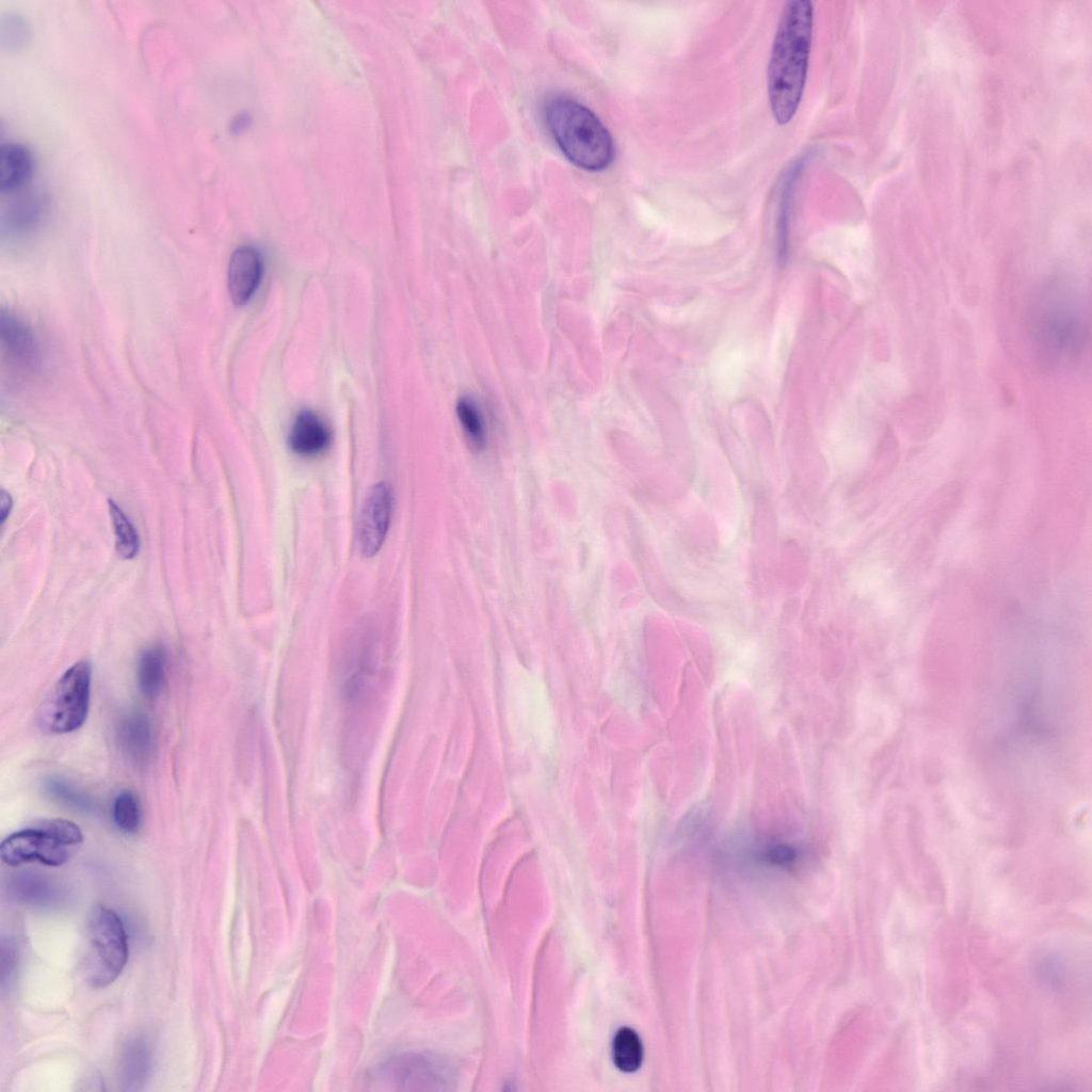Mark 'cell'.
Instances as JSON below:
<instances>
[{
  "label": "cell",
  "instance_id": "14",
  "mask_svg": "<svg viewBox=\"0 0 1092 1092\" xmlns=\"http://www.w3.org/2000/svg\"><path fill=\"white\" fill-rule=\"evenodd\" d=\"M34 160L30 149L16 142H9L0 148V190L12 193L21 189L31 179Z\"/></svg>",
  "mask_w": 1092,
  "mask_h": 1092
},
{
  "label": "cell",
  "instance_id": "21",
  "mask_svg": "<svg viewBox=\"0 0 1092 1092\" xmlns=\"http://www.w3.org/2000/svg\"><path fill=\"white\" fill-rule=\"evenodd\" d=\"M112 817L116 828L125 834H134L139 831L142 822L141 804L129 789L117 793L113 801Z\"/></svg>",
  "mask_w": 1092,
  "mask_h": 1092
},
{
  "label": "cell",
  "instance_id": "3",
  "mask_svg": "<svg viewBox=\"0 0 1092 1092\" xmlns=\"http://www.w3.org/2000/svg\"><path fill=\"white\" fill-rule=\"evenodd\" d=\"M128 957V935L122 918L110 908L95 906L86 926V983L94 989L109 985L122 974Z\"/></svg>",
  "mask_w": 1092,
  "mask_h": 1092
},
{
  "label": "cell",
  "instance_id": "4",
  "mask_svg": "<svg viewBox=\"0 0 1092 1092\" xmlns=\"http://www.w3.org/2000/svg\"><path fill=\"white\" fill-rule=\"evenodd\" d=\"M92 667L87 661H79L67 669L42 705V727L53 734L81 727L89 712Z\"/></svg>",
  "mask_w": 1092,
  "mask_h": 1092
},
{
  "label": "cell",
  "instance_id": "1",
  "mask_svg": "<svg viewBox=\"0 0 1092 1092\" xmlns=\"http://www.w3.org/2000/svg\"><path fill=\"white\" fill-rule=\"evenodd\" d=\"M814 30L809 0H790L781 12L768 65V96L780 125L796 115L803 97Z\"/></svg>",
  "mask_w": 1092,
  "mask_h": 1092
},
{
  "label": "cell",
  "instance_id": "23",
  "mask_svg": "<svg viewBox=\"0 0 1092 1092\" xmlns=\"http://www.w3.org/2000/svg\"><path fill=\"white\" fill-rule=\"evenodd\" d=\"M11 507H12V500H11L10 495L7 493H5L4 491H2V496H1V523L2 524L5 521V518H6L7 514L10 513Z\"/></svg>",
  "mask_w": 1092,
  "mask_h": 1092
},
{
  "label": "cell",
  "instance_id": "11",
  "mask_svg": "<svg viewBox=\"0 0 1092 1092\" xmlns=\"http://www.w3.org/2000/svg\"><path fill=\"white\" fill-rule=\"evenodd\" d=\"M117 745L127 759L144 767L151 758L154 733L149 718L141 711L124 714L115 727Z\"/></svg>",
  "mask_w": 1092,
  "mask_h": 1092
},
{
  "label": "cell",
  "instance_id": "6",
  "mask_svg": "<svg viewBox=\"0 0 1092 1092\" xmlns=\"http://www.w3.org/2000/svg\"><path fill=\"white\" fill-rule=\"evenodd\" d=\"M511 712L523 735L540 746L552 738V719L546 692L540 682H511Z\"/></svg>",
  "mask_w": 1092,
  "mask_h": 1092
},
{
  "label": "cell",
  "instance_id": "20",
  "mask_svg": "<svg viewBox=\"0 0 1092 1092\" xmlns=\"http://www.w3.org/2000/svg\"><path fill=\"white\" fill-rule=\"evenodd\" d=\"M109 511L118 556L128 560L134 558L140 548V540L134 526L123 510L112 500L109 501Z\"/></svg>",
  "mask_w": 1092,
  "mask_h": 1092
},
{
  "label": "cell",
  "instance_id": "19",
  "mask_svg": "<svg viewBox=\"0 0 1092 1092\" xmlns=\"http://www.w3.org/2000/svg\"><path fill=\"white\" fill-rule=\"evenodd\" d=\"M43 790L52 801L70 809L90 813L95 808L92 797L61 776L46 777Z\"/></svg>",
  "mask_w": 1092,
  "mask_h": 1092
},
{
  "label": "cell",
  "instance_id": "12",
  "mask_svg": "<svg viewBox=\"0 0 1092 1092\" xmlns=\"http://www.w3.org/2000/svg\"><path fill=\"white\" fill-rule=\"evenodd\" d=\"M332 441L326 422L314 411L302 410L291 424L288 444L298 455L314 457L325 452Z\"/></svg>",
  "mask_w": 1092,
  "mask_h": 1092
},
{
  "label": "cell",
  "instance_id": "17",
  "mask_svg": "<svg viewBox=\"0 0 1092 1092\" xmlns=\"http://www.w3.org/2000/svg\"><path fill=\"white\" fill-rule=\"evenodd\" d=\"M455 411L470 446L477 450L483 449L487 441V425L479 402L469 395L462 396L456 402Z\"/></svg>",
  "mask_w": 1092,
  "mask_h": 1092
},
{
  "label": "cell",
  "instance_id": "8",
  "mask_svg": "<svg viewBox=\"0 0 1092 1092\" xmlns=\"http://www.w3.org/2000/svg\"><path fill=\"white\" fill-rule=\"evenodd\" d=\"M380 1076L392 1090L421 1091L439 1089L444 1075L440 1065L433 1059L421 1054L404 1053L384 1063Z\"/></svg>",
  "mask_w": 1092,
  "mask_h": 1092
},
{
  "label": "cell",
  "instance_id": "10",
  "mask_svg": "<svg viewBox=\"0 0 1092 1092\" xmlns=\"http://www.w3.org/2000/svg\"><path fill=\"white\" fill-rule=\"evenodd\" d=\"M263 259L257 248L242 245L236 248L228 264L227 285L236 305L246 304L257 291L263 276Z\"/></svg>",
  "mask_w": 1092,
  "mask_h": 1092
},
{
  "label": "cell",
  "instance_id": "22",
  "mask_svg": "<svg viewBox=\"0 0 1092 1092\" xmlns=\"http://www.w3.org/2000/svg\"><path fill=\"white\" fill-rule=\"evenodd\" d=\"M16 897L25 902L49 904L55 899V888L44 877L35 873H21L13 883Z\"/></svg>",
  "mask_w": 1092,
  "mask_h": 1092
},
{
  "label": "cell",
  "instance_id": "5",
  "mask_svg": "<svg viewBox=\"0 0 1092 1092\" xmlns=\"http://www.w3.org/2000/svg\"><path fill=\"white\" fill-rule=\"evenodd\" d=\"M70 849L41 822L7 836L0 845V855L10 866L29 862L61 866L69 858Z\"/></svg>",
  "mask_w": 1092,
  "mask_h": 1092
},
{
  "label": "cell",
  "instance_id": "7",
  "mask_svg": "<svg viewBox=\"0 0 1092 1092\" xmlns=\"http://www.w3.org/2000/svg\"><path fill=\"white\" fill-rule=\"evenodd\" d=\"M392 507L394 494L389 483L379 482L369 488L357 527V543L363 556L373 557L381 549L389 529Z\"/></svg>",
  "mask_w": 1092,
  "mask_h": 1092
},
{
  "label": "cell",
  "instance_id": "15",
  "mask_svg": "<svg viewBox=\"0 0 1092 1092\" xmlns=\"http://www.w3.org/2000/svg\"><path fill=\"white\" fill-rule=\"evenodd\" d=\"M44 200L36 195H21L2 212V232L9 236H23L37 227L44 214Z\"/></svg>",
  "mask_w": 1092,
  "mask_h": 1092
},
{
  "label": "cell",
  "instance_id": "9",
  "mask_svg": "<svg viewBox=\"0 0 1092 1092\" xmlns=\"http://www.w3.org/2000/svg\"><path fill=\"white\" fill-rule=\"evenodd\" d=\"M1 344L9 360L17 368L35 371L41 366V349L32 328L11 311H1Z\"/></svg>",
  "mask_w": 1092,
  "mask_h": 1092
},
{
  "label": "cell",
  "instance_id": "2",
  "mask_svg": "<svg viewBox=\"0 0 1092 1092\" xmlns=\"http://www.w3.org/2000/svg\"><path fill=\"white\" fill-rule=\"evenodd\" d=\"M543 112L555 142L572 163L591 172L611 164L612 138L589 108L568 96L555 95L546 100Z\"/></svg>",
  "mask_w": 1092,
  "mask_h": 1092
},
{
  "label": "cell",
  "instance_id": "18",
  "mask_svg": "<svg viewBox=\"0 0 1092 1092\" xmlns=\"http://www.w3.org/2000/svg\"><path fill=\"white\" fill-rule=\"evenodd\" d=\"M612 1058L615 1066L625 1073L640 1069L643 1060V1047L638 1033L629 1028H620L612 1042Z\"/></svg>",
  "mask_w": 1092,
  "mask_h": 1092
},
{
  "label": "cell",
  "instance_id": "16",
  "mask_svg": "<svg viewBox=\"0 0 1092 1092\" xmlns=\"http://www.w3.org/2000/svg\"><path fill=\"white\" fill-rule=\"evenodd\" d=\"M166 677V654L161 646H150L140 656L136 668L138 686L142 694L152 698L162 691Z\"/></svg>",
  "mask_w": 1092,
  "mask_h": 1092
},
{
  "label": "cell",
  "instance_id": "13",
  "mask_svg": "<svg viewBox=\"0 0 1092 1092\" xmlns=\"http://www.w3.org/2000/svg\"><path fill=\"white\" fill-rule=\"evenodd\" d=\"M152 1066L150 1044L143 1037H133L124 1045L119 1059V1079L123 1089L135 1091L147 1082Z\"/></svg>",
  "mask_w": 1092,
  "mask_h": 1092
}]
</instances>
